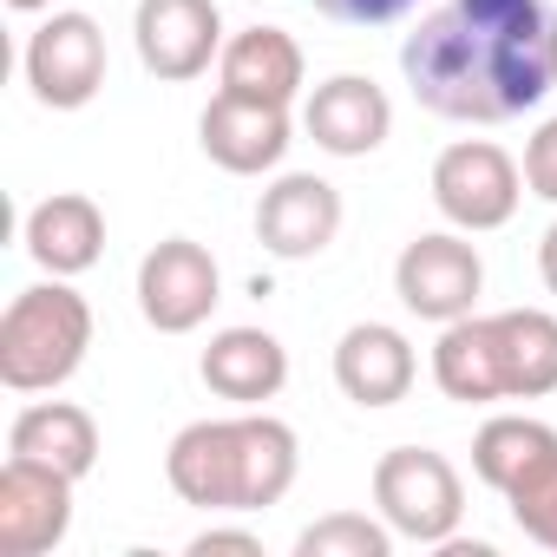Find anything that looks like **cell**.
<instances>
[{"label": "cell", "mask_w": 557, "mask_h": 557, "mask_svg": "<svg viewBox=\"0 0 557 557\" xmlns=\"http://www.w3.org/2000/svg\"><path fill=\"white\" fill-rule=\"evenodd\" d=\"M413 99L459 125H505L557 92L550 0H440L400 47Z\"/></svg>", "instance_id": "6da1fadb"}, {"label": "cell", "mask_w": 557, "mask_h": 557, "mask_svg": "<svg viewBox=\"0 0 557 557\" xmlns=\"http://www.w3.org/2000/svg\"><path fill=\"white\" fill-rule=\"evenodd\" d=\"M296 466V426L256 407H243L236 420H190L164 453L171 492L197 511H269L289 498Z\"/></svg>", "instance_id": "7a4b0ae2"}, {"label": "cell", "mask_w": 557, "mask_h": 557, "mask_svg": "<svg viewBox=\"0 0 557 557\" xmlns=\"http://www.w3.org/2000/svg\"><path fill=\"white\" fill-rule=\"evenodd\" d=\"M433 381L459 407L557 394V315L505 309V315H459V322H446L440 348H433Z\"/></svg>", "instance_id": "3957f363"}, {"label": "cell", "mask_w": 557, "mask_h": 557, "mask_svg": "<svg viewBox=\"0 0 557 557\" xmlns=\"http://www.w3.org/2000/svg\"><path fill=\"white\" fill-rule=\"evenodd\" d=\"M92 348V309L79 289H66V275L34 283L8 302L0 315V387L14 394H53L79 374Z\"/></svg>", "instance_id": "277c9868"}, {"label": "cell", "mask_w": 557, "mask_h": 557, "mask_svg": "<svg viewBox=\"0 0 557 557\" xmlns=\"http://www.w3.org/2000/svg\"><path fill=\"white\" fill-rule=\"evenodd\" d=\"M374 505L407 544H446L466 518V485L446 453L433 446H394L374 466Z\"/></svg>", "instance_id": "5b68a950"}, {"label": "cell", "mask_w": 557, "mask_h": 557, "mask_svg": "<svg viewBox=\"0 0 557 557\" xmlns=\"http://www.w3.org/2000/svg\"><path fill=\"white\" fill-rule=\"evenodd\" d=\"M433 203L453 230H505L524 203V171L492 138H459L433 158Z\"/></svg>", "instance_id": "8992f818"}, {"label": "cell", "mask_w": 557, "mask_h": 557, "mask_svg": "<svg viewBox=\"0 0 557 557\" xmlns=\"http://www.w3.org/2000/svg\"><path fill=\"white\" fill-rule=\"evenodd\" d=\"M479 289H485V262L453 230L413 236L400 249V262H394V296H400V309L420 315V322H440V329L459 322V315H472L479 309Z\"/></svg>", "instance_id": "52a82bcc"}, {"label": "cell", "mask_w": 557, "mask_h": 557, "mask_svg": "<svg viewBox=\"0 0 557 557\" xmlns=\"http://www.w3.org/2000/svg\"><path fill=\"white\" fill-rule=\"evenodd\" d=\"M216 302H223V275H216V256L203 243L164 236L158 249H145V262H138V315L158 335L203 329Z\"/></svg>", "instance_id": "ba28073f"}, {"label": "cell", "mask_w": 557, "mask_h": 557, "mask_svg": "<svg viewBox=\"0 0 557 557\" xmlns=\"http://www.w3.org/2000/svg\"><path fill=\"white\" fill-rule=\"evenodd\" d=\"M27 86L47 112H79L106 86V34L92 14H53L27 40Z\"/></svg>", "instance_id": "9c48e42d"}, {"label": "cell", "mask_w": 557, "mask_h": 557, "mask_svg": "<svg viewBox=\"0 0 557 557\" xmlns=\"http://www.w3.org/2000/svg\"><path fill=\"white\" fill-rule=\"evenodd\" d=\"M73 485L53 466L14 459L0 466V557H47L73 531Z\"/></svg>", "instance_id": "30bf717a"}, {"label": "cell", "mask_w": 557, "mask_h": 557, "mask_svg": "<svg viewBox=\"0 0 557 557\" xmlns=\"http://www.w3.org/2000/svg\"><path fill=\"white\" fill-rule=\"evenodd\" d=\"M132 40H138V60H145L151 79L184 86V79L210 73V60L223 53L216 0H138Z\"/></svg>", "instance_id": "8fae6325"}, {"label": "cell", "mask_w": 557, "mask_h": 557, "mask_svg": "<svg viewBox=\"0 0 557 557\" xmlns=\"http://www.w3.org/2000/svg\"><path fill=\"white\" fill-rule=\"evenodd\" d=\"M342 236V190L315 171L275 177L256 203V243L283 262H309Z\"/></svg>", "instance_id": "7c38bea8"}, {"label": "cell", "mask_w": 557, "mask_h": 557, "mask_svg": "<svg viewBox=\"0 0 557 557\" xmlns=\"http://www.w3.org/2000/svg\"><path fill=\"white\" fill-rule=\"evenodd\" d=\"M197 138H203V158L230 177H262L289 158V106H262V99H236V92H216L197 119Z\"/></svg>", "instance_id": "4fadbf2b"}, {"label": "cell", "mask_w": 557, "mask_h": 557, "mask_svg": "<svg viewBox=\"0 0 557 557\" xmlns=\"http://www.w3.org/2000/svg\"><path fill=\"white\" fill-rule=\"evenodd\" d=\"M302 125H309V138H315L329 158H368V151L387 145V132H394V106H387V92H381L374 79H361V73H335V79H322V86L309 92Z\"/></svg>", "instance_id": "5bb4252c"}, {"label": "cell", "mask_w": 557, "mask_h": 557, "mask_svg": "<svg viewBox=\"0 0 557 557\" xmlns=\"http://www.w3.org/2000/svg\"><path fill=\"white\" fill-rule=\"evenodd\" d=\"M413 374H420L413 342H407L400 329H387V322H355V329L335 342V387H342L355 407H368V413L407 400Z\"/></svg>", "instance_id": "9a60e30c"}, {"label": "cell", "mask_w": 557, "mask_h": 557, "mask_svg": "<svg viewBox=\"0 0 557 557\" xmlns=\"http://www.w3.org/2000/svg\"><path fill=\"white\" fill-rule=\"evenodd\" d=\"M197 374H203V387L216 400L262 407V400L283 394V381H289V348L275 342L269 329H223V335H210Z\"/></svg>", "instance_id": "2e32d148"}, {"label": "cell", "mask_w": 557, "mask_h": 557, "mask_svg": "<svg viewBox=\"0 0 557 557\" xmlns=\"http://www.w3.org/2000/svg\"><path fill=\"white\" fill-rule=\"evenodd\" d=\"M21 243L47 275H86L99 262V249H106V210L86 190H53V197H40L27 210Z\"/></svg>", "instance_id": "e0dca14e"}, {"label": "cell", "mask_w": 557, "mask_h": 557, "mask_svg": "<svg viewBox=\"0 0 557 557\" xmlns=\"http://www.w3.org/2000/svg\"><path fill=\"white\" fill-rule=\"evenodd\" d=\"M8 453L34 459V466H53L66 479H86L99 466V420L73 400H34L8 433Z\"/></svg>", "instance_id": "ac0fdd59"}, {"label": "cell", "mask_w": 557, "mask_h": 557, "mask_svg": "<svg viewBox=\"0 0 557 557\" xmlns=\"http://www.w3.org/2000/svg\"><path fill=\"white\" fill-rule=\"evenodd\" d=\"M223 92L262 99V106H289L302 92V47L283 27H249L223 47Z\"/></svg>", "instance_id": "d6986e66"}, {"label": "cell", "mask_w": 557, "mask_h": 557, "mask_svg": "<svg viewBox=\"0 0 557 557\" xmlns=\"http://www.w3.org/2000/svg\"><path fill=\"white\" fill-rule=\"evenodd\" d=\"M557 459V426H544V420H531V413H498V420H485L479 426V440H472V472L505 498V492H518L537 466H550Z\"/></svg>", "instance_id": "ffe728a7"}, {"label": "cell", "mask_w": 557, "mask_h": 557, "mask_svg": "<svg viewBox=\"0 0 557 557\" xmlns=\"http://www.w3.org/2000/svg\"><path fill=\"white\" fill-rule=\"evenodd\" d=\"M387 550H394V524L368 511H329L296 537V557H387Z\"/></svg>", "instance_id": "44dd1931"}, {"label": "cell", "mask_w": 557, "mask_h": 557, "mask_svg": "<svg viewBox=\"0 0 557 557\" xmlns=\"http://www.w3.org/2000/svg\"><path fill=\"white\" fill-rule=\"evenodd\" d=\"M505 505H511V524H518L531 544L557 550V459H550V466H537L518 492H505Z\"/></svg>", "instance_id": "7402d4cb"}, {"label": "cell", "mask_w": 557, "mask_h": 557, "mask_svg": "<svg viewBox=\"0 0 557 557\" xmlns=\"http://www.w3.org/2000/svg\"><path fill=\"white\" fill-rule=\"evenodd\" d=\"M309 8L342 27H387V21H407L413 8H426V0H309Z\"/></svg>", "instance_id": "603a6c76"}, {"label": "cell", "mask_w": 557, "mask_h": 557, "mask_svg": "<svg viewBox=\"0 0 557 557\" xmlns=\"http://www.w3.org/2000/svg\"><path fill=\"white\" fill-rule=\"evenodd\" d=\"M524 190L557 203V119H544L531 132V145H524Z\"/></svg>", "instance_id": "cb8c5ba5"}, {"label": "cell", "mask_w": 557, "mask_h": 557, "mask_svg": "<svg viewBox=\"0 0 557 557\" xmlns=\"http://www.w3.org/2000/svg\"><path fill=\"white\" fill-rule=\"evenodd\" d=\"M210 550H243V557H256L262 544H256V531H223V524H210V531L190 537V557H210Z\"/></svg>", "instance_id": "d4e9b609"}, {"label": "cell", "mask_w": 557, "mask_h": 557, "mask_svg": "<svg viewBox=\"0 0 557 557\" xmlns=\"http://www.w3.org/2000/svg\"><path fill=\"white\" fill-rule=\"evenodd\" d=\"M537 275H544V289L557 296V223L537 236Z\"/></svg>", "instance_id": "484cf974"}, {"label": "cell", "mask_w": 557, "mask_h": 557, "mask_svg": "<svg viewBox=\"0 0 557 557\" xmlns=\"http://www.w3.org/2000/svg\"><path fill=\"white\" fill-rule=\"evenodd\" d=\"M14 14H40V8H53V0H8Z\"/></svg>", "instance_id": "4316f807"}]
</instances>
